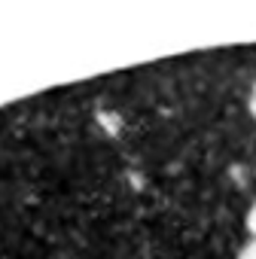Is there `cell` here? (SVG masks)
Here are the masks:
<instances>
[{
    "instance_id": "obj_1",
    "label": "cell",
    "mask_w": 256,
    "mask_h": 259,
    "mask_svg": "<svg viewBox=\"0 0 256 259\" xmlns=\"http://www.w3.org/2000/svg\"><path fill=\"white\" fill-rule=\"evenodd\" d=\"M235 259H256V241L250 238V241L238 250V256H235Z\"/></svg>"
},
{
    "instance_id": "obj_2",
    "label": "cell",
    "mask_w": 256,
    "mask_h": 259,
    "mask_svg": "<svg viewBox=\"0 0 256 259\" xmlns=\"http://www.w3.org/2000/svg\"><path fill=\"white\" fill-rule=\"evenodd\" d=\"M247 232H250V238L256 241V201H253L250 210H247Z\"/></svg>"
},
{
    "instance_id": "obj_3",
    "label": "cell",
    "mask_w": 256,
    "mask_h": 259,
    "mask_svg": "<svg viewBox=\"0 0 256 259\" xmlns=\"http://www.w3.org/2000/svg\"><path fill=\"white\" fill-rule=\"evenodd\" d=\"M247 110H250V116L256 119V85L250 89V98H247Z\"/></svg>"
}]
</instances>
